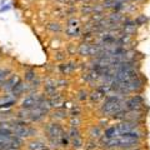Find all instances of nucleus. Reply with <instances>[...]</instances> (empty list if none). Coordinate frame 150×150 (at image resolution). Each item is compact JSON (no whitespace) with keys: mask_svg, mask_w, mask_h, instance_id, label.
Segmentation results:
<instances>
[{"mask_svg":"<svg viewBox=\"0 0 150 150\" xmlns=\"http://www.w3.org/2000/svg\"><path fill=\"white\" fill-rule=\"evenodd\" d=\"M143 103H144V100L140 95L131 96V98H129V99L125 100L126 110H142Z\"/></svg>","mask_w":150,"mask_h":150,"instance_id":"20e7f679","label":"nucleus"},{"mask_svg":"<svg viewBox=\"0 0 150 150\" xmlns=\"http://www.w3.org/2000/svg\"><path fill=\"white\" fill-rule=\"evenodd\" d=\"M121 20H123V15L120 13H112L108 18V21L111 23V24H119Z\"/></svg>","mask_w":150,"mask_h":150,"instance_id":"9d476101","label":"nucleus"},{"mask_svg":"<svg viewBox=\"0 0 150 150\" xmlns=\"http://www.w3.org/2000/svg\"><path fill=\"white\" fill-rule=\"evenodd\" d=\"M67 34L70 38H74V36H80L81 31H80V25H79V21L78 19L75 18H70L68 20V26H67Z\"/></svg>","mask_w":150,"mask_h":150,"instance_id":"7ed1b4c3","label":"nucleus"},{"mask_svg":"<svg viewBox=\"0 0 150 150\" xmlns=\"http://www.w3.org/2000/svg\"><path fill=\"white\" fill-rule=\"evenodd\" d=\"M45 98L43 95H40V94H30V95H28L24 100L21 101V108L23 109H33V108H35L40 104L41 101H43Z\"/></svg>","mask_w":150,"mask_h":150,"instance_id":"f03ea898","label":"nucleus"},{"mask_svg":"<svg viewBox=\"0 0 150 150\" xmlns=\"http://www.w3.org/2000/svg\"><path fill=\"white\" fill-rule=\"evenodd\" d=\"M134 21H135V24H137V25L139 26V25H143V24H144V23H145V21H146V18H145L144 15H140L139 18H137V19H135V20H134Z\"/></svg>","mask_w":150,"mask_h":150,"instance_id":"a211bd4d","label":"nucleus"},{"mask_svg":"<svg viewBox=\"0 0 150 150\" xmlns=\"http://www.w3.org/2000/svg\"><path fill=\"white\" fill-rule=\"evenodd\" d=\"M73 145H74V148H76V149L81 148V145H83V143H81V139H80V138L73 139Z\"/></svg>","mask_w":150,"mask_h":150,"instance_id":"aec40b11","label":"nucleus"},{"mask_svg":"<svg viewBox=\"0 0 150 150\" xmlns=\"http://www.w3.org/2000/svg\"><path fill=\"white\" fill-rule=\"evenodd\" d=\"M48 29L51 30V31H60V25L58 24V23H50V24L48 25Z\"/></svg>","mask_w":150,"mask_h":150,"instance_id":"dca6fc26","label":"nucleus"},{"mask_svg":"<svg viewBox=\"0 0 150 150\" xmlns=\"http://www.w3.org/2000/svg\"><path fill=\"white\" fill-rule=\"evenodd\" d=\"M19 81H20V80H19V76H16V75H13L10 79H8V80L5 81V84L3 85V89H4V90H8V91H11Z\"/></svg>","mask_w":150,"mask_h":150,"instance_id":"39448f33","label":"nucleus"},{"mask_svg":"<svg viewBox=\"0 0 150 150\" xmlns=\"http://www.w3.org/2000/svg\"><path fill=\"white\" fill-rule=\"evenodd\" d=\"M25 79L28 81H33L35 79V73L33 71V70H29V71L25 73Z\"/></svg>","mask_w":150,"mask_h":150,"instance_id":"f3484780","label":"nucleus"},{"mask_svg":"<svg viewBox=\"0 0 150 150\" xmlns=\"http://www.w3.org/2000/svg\"><path fill=\"white\" fill-rule=\"evenodd\" d=\"M45 91L50 96L56 95V83L53 81V80H49L48 83L45 84Z\"/></svg>","mask_w":150,"mask_h":150,"instance_id":"0eeeda50","label":"nucleus"},{"mask_svg":"<svg viewBox=\"0 0 150 150\" xmlns=\"http://www.w3.org/2000/svg\"><path fill=\"white\" fill-rule=\"evenodd\" d=\"M60 71H62L63 74H69L71 73L73 70L76 69V64L74 63H69V64H65V65H60Z\"/></svg>","mask_w":150,"mask_h":150,"instance_id":"9b49d317","label":"nucleus"},{"mask_svg":"<svg viewBox=\"0 0 150 150\" xmlns=\"http://www.w3.org/2000/svg\"><path fill=\"white\" fill-rule=\"evenodd\" d=\"M9 73H10L9 70H3V69H0V83H1L3 80H5V78L8 76Z\"/></svg>","mask_w":150,"mask_h":150,"instance_id":"6ab92c4d","label":"nucleus"},{"mask_svg":"<svg viewBox=\"0 0 150 150\" xmlns=\"http://www.w3.org/2000/svg\"><path fill=\"white\" fill-rule=\"evenodd\" d=\"M86 98H88V93L86 91L81 90L80 93H79V99H80V100H85Z\"/></svg>","mask_w":150,"mask_h":150,"instance_id":"4be33fe9","label":"nucleus"},{"mask_svg":"<svg viewBox=\"0 0 150 150\" xmlns=\"http://www.w3.org/2000/svg\"><path fill=\"white\" fill-rule=\"evenodd\" d=\"M29 149L30 150H49L48 145H45V143L40 142V140H35L29 144Z\"/></svg>","mask_w":150,"mask_h":150,"instance_id":"423d86ee","label":"nucleus"},{"mask_svg":"<svg viewBox=\"0 0 150 150\" xmlns=\"http://www.w3.org/2000/svg\"><path fill=\"white\" fill-rule=\"evenodd\" d=\"M68 143H69V138L67 137V134H64L63 138H62V145H63V146H67Z\"/></svg>","mask_w":150,"mask_h":150,"instance_id":"412c9836","label":"nucleus"},{"mask_svg":"<svg viewBox=\"0 0 150 150\" xmlns=\"http://www.w3.org/2000/svg\"><path fill=\"white\" fill-rule=\"evenodd\" d=\"M49 101H50V105H51V106H55V108H59V106H62V105L64 104L63 96H60L59 94H56V95L51 96V99H50Z\"/></svg>","mask_w":150,"mask_h":150,"instance_id":"6e6552de","label":"nucleus"},{"mask_svg":"<svg viewBox=\"0 0 150 150\" xmlns=\"http://www.w3.org/2000/svg\"><path fill=\"white\" fill-rule=\"evenodd\" d=\"M56 55H58V56H55V59H56V60H63V59L65 58V56H64V54H63V53H58Z\"/></svg>","mask_w":150,"mask_h":150,"instance_id":"5701e85b","label":"nucleus"},{"mask_svg":"<svg viewBox=\"0 0 150 150\" xmlns=\"http://www.w3.org/2000/svg\"><path fill=\"white\" fill-rule=\"evenodd\" d=\"M54 118H56V119H64L65 116H67V112H65V110H56L55 112H54Z\"/></svg>","mask_w":150,"mask_h":150,"instance_id":"2eb2a0df","label":"nucleus"},{"mask_svg":"<svg viewBox=\"0 0 150 150\" xmlns=\"http://www.w3.org/2000/svg\"><path fill=\"white\" fill-rule=\"evenodd\" d=\"M101 135H103V133H101V129H100V126H93L91 128V130H90V137H91V139H99V138H101Z\"/></svg>","mask_w":150,"mask_h":150,"instance_id":"ddd939ff","label":"nucleus"},{"mask_svg":"<svg viewBox=\"0 0 150 150\" xmlns=\"http://www.w3.org/2000/svg\"><path fill=\"white\" fill-rule=\"evenodd\" d=\"M24 90H25V85H24V84H23L21 81H19L16 85H15V88H14L13 90H11V93H13L14 96H19Z\"/></svg>","mask_w":150,"mask_h":150,"instance_id":"f8f14e48","label":"nucleus"},{"mask_svg":"<svg viewBox=\"0 0 150 150\" xmlns=\"http://www.w3.org/2000/svg\"><path fill=\"white\" fill-rule=\"evenodd\" d=\"M103 96H104V94L100 93L99 90H96V91H94L91 95H90V100L91 101H99Z\"/></svg>","mask_w":150,"mask_h":150,"instance_id":"4468645a","label":"nucleus"},{"mask_svg":"<svg viewBox=\"0 0 150 150\" xmlns=\"http://www.w3.org/2000/svg\"><path fill=\"white\" fill-rule=\"evenodd\" d=\"M46 130V134L49 137V140H50V144L53 148H59L62 145V138L63 135L65 134L64 130L62 129V126L59 124H49L48 126L45 128Z\"/></svg>","mask_w":150,"mask_h":150,"instance_id":"f257e3e1","label":"nucleus"},{"mask_svg":"<svg viewBox=\"0 0 150 150\" xmlns=\"http://www.w3.org/2000/svg\"><path fill=\"white\" fill-rule=\"evenodd\" d=\"M79 53L83 56H90V53H91V44H88V43H84L80 45L79 48Z\"/></svg>","mask_w":150,"mask_h":150,"instance_id":"1a4fd4ad","label":"nucleus"}]
</instances>
